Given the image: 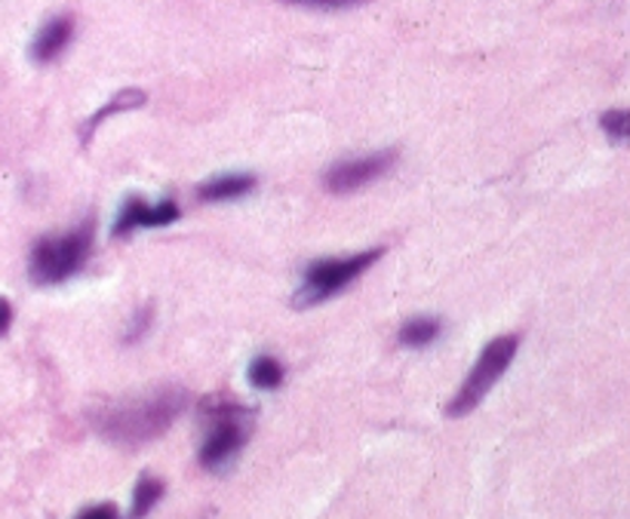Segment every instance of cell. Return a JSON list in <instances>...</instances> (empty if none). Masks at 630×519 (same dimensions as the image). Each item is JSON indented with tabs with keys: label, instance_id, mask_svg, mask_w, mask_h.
<instances>
[{
	"label": "cell",
	"instance_id": "obj_18",
	"mask_svg": "<svg viewBox=\"0 0 630 519\" xmlns=\"http://www.w3.org/2000/svg\"><path fill=\"white\" fill-rule=\"evenodd\" d=\"M10 326H13V304L0 298V335H7Z\"/></svg>",
	"mask_w": 630,
	"mask_h": 519
},
{
	"label": "cell",
	"instance_id": "obj_17",
	"mask_svg": "<svg viewBox=\"0 0 630 519\" xmlns=\"http://www.w3.org/2000/svg\"><path fill=\"white\" fill-rule=\"evenodd\" d=\"M75 519H120L115 505H92L87 510H80Z\"/></svg>",
	"mask_w": 630,
	"mask_h": 519
},
{
	"label": "cell",
	"instance_id": "obj_4",
	"mask_svg": "<svg viewBox=\"0 0 630 519\" xmlns=\"http://www.w3.org/2000/svg\"><path fill=\"white\" fill-rule=\"evenodd\" d=\"M382 255H385V249L375 246V249H366V253L314 262V265H308L305 277H302V286H298L296 295H293V307L305 311V307H317V304L329 302L333 295L347 290L354 280L363 277Z\"/></svg>",
	"mask_w": 630,
	"mask_h": 519
},
{
	"label": "cell",
	"instance_id": "obj_5",
	"mask_svg": "<svg viewBox=\"0 0 630 519\" xmlns=\"http://www.w3.org/2000/svg\"><path fill=\"white\" fill-rule=\"evenodd\" d=\"M516 347H520V339H516V335H499V339H492V342L483 347V354H480V360H476L474 369H471V375L464 379V384L455 391L450 405H446V415H450V419L471 415L476 405L486 400V393L499 384V379L508 372V366L514 363Z\"/></svg>",
	"mask_w": 630,
	"mask_h": 519
},
{
	"label": "cell",
	"instance_id": "obj_9",
	"mask_svg": "<svg viewBox=\"0 0 630 519\" xmlns=\"http://www.w3.org/2000/svg\"><path fill=\"white\" fill-rule=\"evenodd\" d=\"M253 188H256V176L253 173H225V176L206 178L204 185L197 188V197L206 203H225L244 197Z\"/></svg>",
	"mask_w": 630,
	"mask_h": 519
},
{
	"label": "cell",
	"instance_id": "obj_10",
	"mask_svg": "<svg viewBox=\"0 0 630 519\" xmlns=\"http://www.w3.org/2000/svg\"><path fill=\"white\" fill-rule=\"evenodd\" d=\"M145 101H148V96H145L142 89H120L115 99L105 101L102 108H99V111H96V115H92L87 124H83V129H80V141L87 145L92 133L102 127L108 117L124 115V111H136V108H142Z\"/></svg>",
	"mask_w": 630,
	"mask_h": 519
},
{
	"label": "cell",
	"instance_id": "obj_2",
	"mask_svg": "<svg viewBox=\"0 0 630 519\" xmlns=\"http://www.w3.org/2000/svg\"><path fill=\"white\" fill-rule=\"evenodd\" d=\"M256 409L237 403L232 396H206L200 403V421L206 437L200 445V464L213 473H222L234 464V458L244 452L246 437L253 428Z\"/></svg>",
	"mask_w": 630,
	"mask_h": 519
},
{
	"label": "cell",
	"instance_id": "obj_16",
	"mask_svg": "<svg viewBox=\"0 0 630 519\" xmlns=\"http://www.w3.org/2000/svg\"><path fill=\"white\" fill-rule=\"evenodd\" d=\"M151 314H155L151 307H145V311H139V314H136V320H132V330L127 332V339H124V342H127V344L139 342V335H145V332H148Z\"/></svg>",
	"mask_w": 630,
	"mask_h": 519
},
{
	"label": "cell",
	"instance_id": "obj_6",
	"mask_svg": "<svg viewBox=\"0 0 630 519\" xmlns=\"http://www.w3.org/2000/svg\"><path fill=\"white\" fill-rule=\"evenodd\" d=\"M397 164V151H373V154H361V157H347V160H338L326 169L323 176V185L333 194H354V190L366 188L370 182L382 178Z\"/></svg>",
	"mask_w": 630,
	"mask_h": 519
},
{
	"label": "cell",
	"instance_id": "obj_15",
	"mask_svg": "<svg viewBox=\"0 0 630 519\" xmlns=\"http://www.w3.org/2000/svg\"><path fill=\"white\" fill-rule=\"evenodd\" d=\"M293 7H308V10H345V7H357L366 0H284Z\"/></svg>",
	"mask_w": 630,
	"mask_h": 519
},
{
	"label": "cell",
	"instance_id": "obj_8",
	"mask_svg": "<svg viewBox=\"0 0 630 519\" xmlns=\"http://www.w3.org/2000/svg\"><path fill=\"white\" fill-rule=\"evenodd\" d=\"M71 38H75V19L71 16H52L50 22L40 26V31L31 40V59L38 65L56 62L68 50Z\"/></svg>",
	"mask_w": 630,
	"mask_h": 519
},
{
	"label": "cell",
	"instance_id": "obj_7",
	"mask_svg": "<svg viewBox=\"0 0 630 519\" xmlns=\"http://www.w3.org/2000/svg\"><path fill=\"white\" fill-rule=\"evenodd\" d=\"M179 218L176 200H145V197H127L115 218V237H127L139 228H167Z\"/></svg>",
	"mask_w": 630,
	"mask_h": 519
},
{
	"label": "cell",
	"instance_id": "obj_3",
	"mask_svg": "<svg viewBox=\"0 0 630 519\" xmlns=\"http://www.w3.org/2000/svg\"><path fill=\"white\" fill-rule=\"evenodd\" d=\"M92 253V222H80L78 228L65 231V234H50L31 249V262H28V274L40 286H56L75 277L83 271L87 258Z\"/></svg>",
	"mask_w": 630,
	"mask_h": 519
},
{
	"label": "cell",
	"instance_id": "obj_12",
	"mask_svg": "<svg viewBox=\"0 0 630 519\" xmlns=\"http://www.w3.org/2000/svg\"><path fill=\"white\" fill-rule=\"evenodd\" d=\"M164 492H167V486L157 480V477H151V473H145L142 480L136 482V492H132V510H129V519H145L151 510H155V505L164 498Z\"/></svg>",
	"mask_w": 630,
	"mask_h": 519
},
{
	"label": "cell",
	"instance_id": "obj_11",
	"mask_svg": "<svg viewBox=\"0 0 630 519\" xmlns=\"http://www.w3.org/2000/svg\"><path fill=\"white\" fill-rule=\"evenodd\" d=\"M246 375H249V384H253L256 391H277L286 379L284 366L270 354H258L256 360L249 363V369H246Z\"/></svg>",
	"mask_w": 630,
	"mask_h": 519
},
{
	"label": "cell",
	"instance_id": "obj_14",
	"mask_svg": "<svg viewBox=\"0 0 630 519\" xmlns=\"http://www.w3.org/2000/svg\"><path fill=\"white\" fill-rule=\"evenodd\" d=\"M600 127L609 139L630 141V108H616L600 117Z\"/></svg>",
	"mask_w": 630,
	"mask_h": 519
},
{
	"label": "cell",
	"instance_id": "obj_1",
	"mask_svg": "<svg viewBox=\"0 0 630 519\" xmlns=\"http://www.w3.org/2000/svg\"><path fill=\"white\" fill-rule=\"evenodd\" d=\"M185 409H188V391L176 384H164L139 396H124L115 403L99 405L90 412V421L96 433L111 445L139 449L164 437Z\"/></svg>",
	"mask_w": 630,
	"mask_h": 519
},
{
	"label": "cell",
	"instance_id": "obj_13",
	"mask_svg": "<svg viewBox=\"0 0 630 519\" xmlns=\"http://www.w3.org/2000/svg\"><path fill=\"white\" fill-rule=\"evenodd\" d=\"M440 335V320L434 317H415V320H406L403 326H400V344L403 347H427L431 342H437Z\"/></svg>",
	"mask_w": 630,
	"mask_h": 519
}]
</instances>
